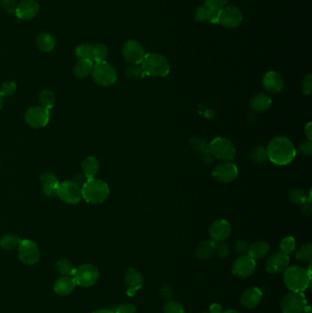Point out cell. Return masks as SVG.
<instances>
[{
    "instance_id": "obj_61",
    "label": "cell",
    "mask_w": 312,
    "mask_h": 313,
    "mask_svg": "<svg viewBox=\"0 0 312 313\" xmlns=\"http://www.w3.org/2000/svg\"><path fill=\"white\" fill-rule=\"evenodd\" d=\"M203 313H208V312H203Z\"/></svg>"
},
{
    "instance_id": "obj_41",
    "label": "cell",
    "mask_w": 312,
    "mask_h": 313,
    "mask_svg": "<svg viewBox=\"0 0 312 313\" xmlns=\"http://www.w3.org/2000/svg\"><path fill=\"white\" fill-rule=\"evenodd\" d=\"M164 313H185L184 307L182 304L178 302L176 300H168L163 307Z\"/></svg>"
},
{
    "instance_id": "obj_22",
    "label": "cell",
    "mask_w": 312,
    "mask_h": 313,
    "mask_svg": "<svg viewBox=\"0 0 312 313\" xmlns=\"http://www.w3.org/2000/svg\"><path fill=\"white\" fill-rule=\"evenodd\" d=\"M41 183H42V192L46 196H57L60 182L53 173H43L41 176Z\"/></svg>"
},
{
    "instance_id": "obj_16",
    "label": "cell",
    "mask_w": 312,
    "mask_h": 313,
    "mask_svg": "<svg viewBox=\"0 0 312 313\" xmlns=\"http://www.w3.org/2000/svg\"><path fill=\"white\" fill-rule=\"evenodd\" d=\"M290 258L289 255L283 252H275L267 258L266 263V271L271 274H279L285 271L289 266Z\"/></svg>"
},
{
    "instance_id": "obj_36",
    "label": "cell",
    "mask_w": 312,
    "mask_h": 313,
    "mask_svg": "<svg viewBox=\"0 0 312 313\" xmlns=\"http://www.w3.org/2000/svg\"><path fill=\"white\" fill-rule=\"evenodd\" d=\"M191 145L192 149L200 154H207L209 152V143L200 136H193L191 138Z\"/></svg>"
},
{
    "instance_id": "obj_18",
    "label": "cell",
    "mask_w": 312,
    "mask_h": 313,
    "mask_svg": "<svg viewBox=\"0 0 312 313\" xmlns=\"http://www.w3.org/2000/svg\"><path fill=\"white\" fill-rule=\"evenodd\" d=\"M40 5L36 0H21L17 4L15 14L20 19L28 20L37 16Z\"/></svg>"
},
{
    "instance_id": "obj_11",
    "label": "cell",
    "mask_w": 312,
    "mask_h": 313,
    "mask_svg": "<svg viewBox=\"0 0 312 313\" xmlns=\"http://www.w3.org/2000/svg\"><path fill=\"white\" fill-rule=\"evenodd\" d=\"M19 260L24 265L32 266L40 260L41 252L37 244L31 240L24 239L19 246Z\"/></svg>"
},
{
    "instance_id": "obj_51",
    "label": "cell",
    "mask_w": 312,
    "mask_h": 313,
    "mask_svg": "<svg viewBox=\"0 0 312 313\" xmlns=\"http://www.w3.org/2000/svg\"><path fill=\"white\" fill-rule=\"evenodd\" d=\"M136 312V308L133 304L126 303L122 304L115 313H135Z\"/></svg>"
},
{
    "instance_id": "obj_49",
    "label": "cell",
    "mask_w": 312,
    "mask_h": 313,
    "mask_svg": "<svg viewBox=\"0 0 312 313\" xmlns=\"http://www.w3.org/2000/svg\"><path fill=\"white\" fill-rule=\"evenodd\" d=\"M298 151L303 156H309L312 152V143L310 141H303L298 147Z\"/></svg>"
},
{
    "instance_id": "obj_38",
    "label": "cell",
    "mask_w": 312,
    "mask_h": 313,
    "mask_svg": "<svg viewBox=\"0 0 312 313\" xmlns=\"http://www.w3.org/2000/svg\"><path fill=\"white\" fill-rule=\"evenodd\" d=\"M108 54H109V50L107 45L102 43L96 44L93 49V62L97 63V62L106 61Z\"/></svg>"
},
{
    "instance_id": "obj_7",
    "label": "cell",
    "mask_w": 312,
    "mask_h": 313,
    "mask_svg": "<svg viewBox=\"0 0 312 313\" xmlns=\"http://www.w3.org/2000/svg\"><path fill=\"white\" fill-rule=\"evenodd\" d=\"M73 276L76 285L89 288L97 282L100 273L96 266L91 264H84L77 268H75Z\"/></svg>"
},
{
    "instance_id": "obj_52",
    "label": "cell",
    "mask_w": 312,
    "mask_h": 313,
    "mask_svg": "<svg viewBox=\"0 0 312 313\" xmlns=\"http://www.w3.org/2000/svg\"><path fill=\"white\" fill-rule=\"evenodd\" d=\"M87 180H88V179L85 177L84 175H76V176L74 178V181H73V182L76 183L77 185H79L80 187L82 188Z\"/></svg>"
},
{
    "instance_id": "obj_21",
    "label": "cell",
    "mask_w": 312,
    "mask_h": 313,
    "mask_svg": "<svg viewBox=\"0 0 312 313\" xmlns=\"http://www.w3.org/2000/svg\"><path fill=\"white\" fill-rule=\"evenodd\" d=\"M263 299V294L261 290L256 287H252L249 289H247L242 292L240 302L245 308H255L261 303Z\"/></svg>"
},
{
    "instance_id": "obj_8",
    "label": "cell",
    "mask_w": 312,
    "mask_h": 313,
    "mask_svg": "<svg viewBox=\"0 0 312 313\" xmlns=\"http://www.w3.org/2000/svg\"><path fill=\"white\" fill-rule=\"evenodd\" d=\"M307 306V300L302 292L289 291L281 300L280 307L283 313H302Z\"/></svg>"
},
{
    "instance_id": "obj_15",
    "label": "cell",
    "mask_w": 312,
    "mask_h": 313,
    "mask_svg": "<svg viewBox=\"0 0 312 313\" xmlns=\"http://www.w3.org/2000/svg\"><path fill=\"white\" fill-rule=\"evenodd\" d=\"M238 175V168L231 161L218 164L213 171V176L219 183H229L234 181Z\"/></svg>"
},
{
    "instance_id": "obj_5",
    "label": "cell",
    "mask_w": 312,
    "mask_h": 313,
    "mask_svg": "<svg viewBox=\"0 0 312 313\" xmlns=\"http://www.w3.org/2000/svg\"><path fill=\"white\" fill-rule=\"evenodd\" d=\"M209 153L215 159L223 161H231L234 159L236 150L232 141L219 136L209 143Z\"/></svg>"
},
{
    "instance_id": "obj_57",
    "label": "cell",
    "mask_w": 312,
    "mask_h": 313,
    "mask_svg": "<svg viewBox=\"0 0 312 313\" xmlns=\"http://www.w3.org/2000/svg\"><path fill=\"white\" fill-rule=\"evenodd\" d=\"M92 313H115V311L110 310V309H105V308H102V309H97V310H95V311H93V312Z\"/></svg>"
},
{
    "instance_id": "obj_25",
    "label": "cell",
    "mask_w": 312,
    "mask_h": 313,
    "mask_svg": "<svg viewBox=\"0 0 312 313\" xmlns=\"http://www.w3.org/2000/svg\"><path fill=\"white\" fill-rule=\"evenodd\" d=\"M217 10H215L205 4L198 7L195 10V19L199 22L209 21L212 23H217Z\"/></svg>"
},
{
    "instance_id": "obj_50",
    "label": "cell",
    "mask_w": 312,
    "mask_h": 313,
    "mask_svg": "<svg viewBox=\"0 0 312 313\" xmlns=\"http://www.w3.org/2000/svg\"><path fill=\"white\" fill-rule=\"evenodd\" d=\"M1 5L8 13H14L17 1L16 0H1Z\"/></svg>"
},
{
    "instance_id": "obj_60",
    "label": "cell",
    "mask_w": 312,
    "mask_h": 313,
    "mask_svg": "<svg viewBox=\"0 0 312 313\" xmlns=\"http://www.w3.org/2000/svg\"><path fill=\"white\" fill-rule=\"evenodd\" d=\"M0 165H1V162H0Z\"/></svg>"
},
{
    "instance_id": "obj_44",
    "label": "cell",
    "mask_w": 312,
    "mask_h": 313,
    "mask_svg": "<svg viewBox=\"0 0 312 313\" xmlns=\"http://www.w3.org/2000/svg\"><path fill=\"white\" fill-rule=\"evenodd\" d=\"M159 293L160 298L165 301L171 300L174 297V290H173L172 288L169 285H166V284L160 287Z\"/></svg>"
},
{
    "instance_id": "obj_4",
    "label": "cell",
    "mask_w": 312,
    "mask_h": 313,
    "mask_svg": "<svg viewBox=\"0 0 312 313\" xmlns=\"http://www.w3.org/2000/svg\"><path fill=\"white\" fill-rule=\"evenodd\" d=\"M141 65L145 75L152 77H165L170 71V65L167 58L156 52L147 53Z\"/></svg>"
},
{
    "instance_id": "obj_1",
    "label": "cell",
    "mask_w": 312,
    "mask_h": 313,
    "mask_svg": "<svg viewBox=\"0 0 312 313\" xmlns=\"http://www.w3.org/2000/svg\"><path fill=\"white\" fill-rule=\"evenodd\" d=\"M267 158L272 163L285 166L296 157L297 151L293 143L286 136H275L266 148Z\"/></svg>"
},
{
    "instance_id": "obj_59",
    "label": "cell",
    "mask_w": 312,
    "mask_h": 313,
    "mask_svg": "<svg viewBox=\"0 0 312 313\" xmlns=\"http://www.w3.org/2000/svg\"><path fill=\"white\" fill-rule=\"evenodd\" d=\"M222 313H239L237 310H235V309H226V310H224Z\"/></svg>"
},
{
    "instance_id": "obj_31",
    "label": "cell",
    "mask_w": 312,
    "mask_h": 313,
    "mask_svg": "<svg viewBox=\"0 0 312 313\" xmlns=\"http://www.w3.org/2000/svg\"><path fill=\"white\" fill-rule=\"evenodd\" d=\"M93 49L94 46L92 44H82L75 49V54L79 60H89L93 62Z\"/></svg>"
},
{
    "instance_id": "obj_53",
    "label": "cell",
    "mask_w": 312,
    "mask_h": 313,
    "mask_svg": "<svg viewBox=\"0 0 312 313\" xmlns=\"http://www.w3.org/2000/svg\"><path fill=\"white\" fill-rule=\"evenodd\" d=\"M305 135L307 136V141H311L312 140V124L311 122H308L304 128Z\"/></svg>"
},
{
    "instance_id": "obj_43",
    "label": "cell",
    "mask_w": 312,
    "mask_h": 313,
    "mask_svg": "<svg viewBox=\"0 0 312 313\" xmlns=\"http://www.w3.org/2000/svg\"><path fill=\"white\" fill-rule=\"evenodd\" d=\"M215 254L221 258H226L230 254V248H229L228 245L224 242L215 243Z\"/></svg>"
},
{
    "instance_id": "obj_33",
    "label": "cell",
    "mask_w": 312,
    "mask_h": 313,
    "mask_svg": "<svg viewBox=\"0 0 312 313\" xmlns=\"http://www.w3.org/2000/svg\"><path fill=\"white\" fill-rule=\"evenodd\" d=\"M250 159L253 162L257 164L266 163L267 158V152L266 148L259 146L252 150L250 153Z\"/></svg>"
},
{
    "instance_id": "obj_17",
    "label": "cell",
    "mask_w": 312,
    "mask_h": 313,
    "mask_svg": "<svg viewBox=\"0 0 312 313\" xmlns=\"http://www.w3.org/2000/svg\"><path fill=\"white\" fill-rule=\"evenodd\" d=\"M232 234V227L228 221L224 219L216 220L210 227V235L212 240L217 242H224Z\"/></svg>"
},
{
    "instance_id": "obj_55",
    "label": "cell",
    "mask_w": 312,
    "mask_h": 313,
    "mask_svg": "<svg viewBox=\"0 0 312 313\" xmlns=\"http://www.w3.org/2000/svg\"><path fill=\"white\" fill-rule=\"evenodd\" d=\"M301 213L304 216H308V215L311 214V206L307 203H304L301 208Z\"/></svg>"
},
{
    "instance_id": "obj_29",
    "label": "cell",
    "mask_w": 312,
    "mask_h": 313,
    "mask_svg": "<svg viewBox=\"0 0 312 313\" xmlns=\"http://www.w3.org/2000/svg\"><path fill=\"white\" fill-rule=\"evenodd\" d=\"M93 62L89 60H79L76 62L74 68V74L77 78H86L90 74H92Z\"/></svg>"
},
{
    "instance_id": "obj_35",
    "label": "cell",
    "mask_w": 312,
    "mask_h": 313,
    "mask_svg": "<svg viewBox=\"0 0 312 313\" xmlns=\"http://www.w3.org/2000/svg\"><path fill=\"white\" fill-rule=\"evenodd\" d=\"M57 271L62 276H72L75 271L73 263L67 258H61L56 264Z\"/></svg>"
},
{
    "instance_id": "obj_28",
    "label": "cell",
    "mask_w": 312,
    "mask_h": 313,
    "mask_svg": "<svg viewBox=\"0 0 312 313\" xmlns=\"http://www.w3.org/2000/svg\"><path fill=\"white\" fill-rule=\"evenodd\" d=\"M82 168L84 171V175L87 179H92L95 177L100 168V164L96 158L94 157H88L84 159L82 164Z\"/></svg>"
},
{
    "instance_id": "obj_13",
    "label": "cell",
    "mask_w": 312,
    "mask_h": 313,
    "mask_svg": "<svg viewBox=\"0 0 312 313\" xmlns=\"http://www.w3.org/2000/svg\"><path fill=\"white\" fill-rule=\"evenodd\" d=\"M25 120L33 128L44 127L50 121V110L42 107L29 108L25 115Z\"/></svg>"
},
{
    "instance_id": "obj_40",
    "label": "cell",
    "mask_w": 312,
    "mask_h": 313,
    "mask_svg": "<svg viewBox=\"0 0 312 313\" xmlns=\"http://www.w3.org/2000/svg\"><path fill=\"white\" fill-rule=\"evenodd\" d=\"M125 74H126V77L131 80L142 79L145 76L144 71L142 69V67L135 65V64L127 66Z\"/></svg>"
},
{
    "instance_id": "obj_39",
    "label": "cell",
    "mask_w": 312,
    "mask_h": 313,
    "mask_svg": "<svg viewBox=\"0 0 312 313\" xmlns=\"http://www.w3.org/2000/svg\"><path fill=\"white\" fill-rule=\"evenodd\" d=\"M289 198L295 204H304L307 201L306 192L298 188H294L289 192Z\"/></svg>"
},
{
    "instance_id": "obj_10",
    "label": "cell",
    "mask_w": 312,
    "mask_h": 313,
    "mask_svg": "<svg viewBox=\"0 0 312 313\" xmlns=\"http://www.w3.org/2000/svg\"><path fill=\"white\" fill-rule=\"evenodd\" d=\"M57 196L67 204H76L82 200V188L73 181L60 183Z\"/></svg>"
},
{
    "instance_id": "obj_6",
    "label": "cell",
    "mask_w": 312,
    "mask_h": 313,
    "mask_svg": "<svg viewBox=\"0 0 312 313\" xmlns=\"http://www.w3.org/2000/svg\"><path fill=\"white\" fill-rule=\"evenodd\" d=\"M92 75L94 82L102 87L111 86L117 80V71L106 61L93 64Z\"/></svg>"
},
{
    "instance_id": "obj_56",
    "label": "cell",
    "mask_w": 312,
    "mask_h": 313,
    "mask_svg": "<svg viewBox=\"0 0 312 313\" xmlns=\"http://www.w3.org/2000/svg\"><path fill=\"white\" fill-rule=\"evenodd\" d=\"M215 160V158L208 152L207 154H205L204 161L206 163H212Z\"/></svg>"
},
{
    "instance_id": "obj_45",
    "label": "cell",
    "mask_w": 312,
    "mask_h": 313,
    "mask_svg": "<svg viewBox=\"0 0 312 313\" xmlns=\"http://www.w3.org/2000/svg\"><path fill=\"white\" fill-rule=\"evenodd\" d=\"M249 246L250 245L247 243V241L240 240V241H238L237 243L235 244L234 251L239 257L247 256V255H248V251H249Z\"/></svg>"
},
{
    "instance_id": "obj_47",
    "label": "cell",
    "mask_w": 312,
    "mask_h": 313,
    "mask_svg": "<svg viewBox=\"0 0 312 313\" xmlns=\"http://www.w3.org/2000/svg\"><path fill=\"white\" fill-rule=\"evenodd\" d=\"M229 0H205V5L210 7L215 10H219L226 7Z\"/></svg>"
},
{
    "instance_id": "obj_2",
    "label": "cell",
    "mask_w": 312,
    "mask_h": 313,
    "mask_svg": "<svg viewBox=\"0 0 312 313\" xmlns=\"http://www.w3.org/2000/svg\"><path fill=\"white\" fill-rule=\"evenodd\" d=\"M110 189L102 180L88 179L82 187V196L86 202L92 204L102 203L109 196Z\"/></svg>"
},
{
    "instance_id": "obj_32",
    "label": "cell",
    "mask_w": 312,
    "mask_h": 313,
    "mask_svg": "<svg viewBox=\"0 0 312 313\" xmlns=\"http://www.w3.org/2000/svg\"><path fill=\"white\" fill-rule=\"evenodd\" d=\"M21 241L22 240L18 235L6 234L0 240V246L6 250H13L16 248H19Z\"/></svg>"
},
{
    "instance_id": "obj_42",
    "label": "cell",
    "mask_w": 312,
    "mask_h": 313,
    "mask_svg": "<svg viewBox=\"0 0 312 313\" xmlns=\"http://www.w3.org/2000/svg\"><path fill=\"white\" fill-rule=\"evenodd\" d=\"M296 249V240L292 236L285 237L280 243V250L281 252L289 255L294 252Z\"/></svg>"
},
{
    "instance_id": "obj_3",
    "label": "cell",
    "mask_w": 312,
    "mask_h": 313,
    "mask_svg": "<svg viewBox=\"0 0 312 313\" xmlns=\"http://www.w3.org/2000/svg\"><path fill=\"white\" fill-rule=\"evenodd\" d=\"M285 285L290 291L303 292L311 284V276L302 266H288L284 271Z\"/></svg>"
},
{
    "instance_id": "obj_26",
    "label": "cell",
    "mask_w": 312,
    "mask_h": 313,
    "mask_svg": "<svg viewBox=\"0 0 312 313\" xmlns=\"http://www.w3.org/2000/svg\"><path fill=\"white\" fill-rule=\"evenodd\" d=\"M215 252V242L213 240L202 241L195 248V256L201 260H205L213 257Z\"/></svg>"
},
{
    "instance_id": "obj_12",
    "label": "cell",
    "mask_w": 312,
    "mask_h": 313,
    "mask_svg": "<svg viewBox=\"0 0 312 313\" xmlns=\"http://www.w3.org/2000/svg\"><path fill=\"white\" fill-rule=\"evenodd\" d=\"M122 53L127 62L135 65L141 64L146 55L144 47L135 40H129L125 42Z\"/></svg>"
},
{
    "instance_id": "obj_54",
    "label": "cell",
    "mask_w": 312,
    "mask_h": 313,
    "mask_svg": "<svg viewBox=\"0 0 312 313\" xmlns=\"http://www.w3.org/2000/svg\"><path fill=\"white\" fill-rule=\"evenodd\" d=\"M223 308L220 304L214 303L211 305L210 313H222Z\"/></svg>"
},
{
    "instance_id": "obj_19",
    "label": "cell",
    "mask_w": 312,
    "mask_h": 313,
    "mask_svg": "<svg viewBox=\"0 0 312 313\" xmlns=\"http://www.w3.org/2000/svg\"><path fill=\"white\" fill-rule=\"evenodd\" d=\"M143 276L135 267H129L126 272V284L127 286L126 294L129 297L135 296V292L143 286Z\"/></svg>"
},
{
    "instance_id": "obj_34",
    "label": "cell",
    "mask_w": 312,
    "mask_h": 313,
    "mask_svg": "<svg viewBox=\"0 0 312 313\" xmlns=\"http://www.w3.org/2000/svg\"><path fill=\"white\" fill-rule=\"evenodd\" d=\"M296 258L298 261L310 263L312 261L311 244H304L296 254Z\"/></svg>"
},
{
    "instance_id": "obj_48",
    "label": "cell",
    "mask_w": 312,
    "mask_h": 313,
    "mask_svg": "<svg viewBox=\"0 0 312 313\" xmlns=\"http://www.w3.org/2000/svg\"><path fill=\"white\" fill-rule=\"evenodd\" d=\"M301 89H302L303 94H309L311 93L312 90V75H308L303 79L302 84H301Z\"/></svg>"
},
{
    "instance_id": "obj_14",
    "label": "cell",
    "mask_w": 312,
    "mask_h": 313,
    "mask_svg": "<svg viewBox=\"0 0 312 313\" xmlns=\"http://www.w3.org/2000/svg\"><path fill=\"white\" fill-rule=\"evenodd\" d=\"M256 268V260L247 255L238 257L237 259L233 262L232 272L234 276L239 279H247L254 274Z\"/></svg>"
},
{
    "instance_id": "obj_37",
    "label": "cell",
    "mask_w": 312,
    "mask_h": 313,
    "mask_svg": "<svg viewBox=\"0 0 312 313\" xmlns=\"http://www.w3.org/2000/svg\"><path fill=\"white\" fill-rule=\"evenodd\" d=\"M39 101L42 106V108H46L50 110L54 107L55 103V96L51 91H42L39 96Z\"/></svg>"
},
{
    "instance_id": "obj_27",
    "label": "cell",
    "mask_w": 312,
    "mask_h": 313,
    "mask_svg": "<svg viewBox=\"0 0 312 313\" xmlns=\"http://www.w3.org/2000/svg\"><path fill=\"white\" fill-rule=\"evenodd\" d=\"M269 249H270V247L266 242L256 241V242H254L249 246L248 256H250L255 260L256 259H261L268 254Z\"/></svg>"
},
{
    "instance_id": "obj_30",
    "label": "cell",
    "mask_w": 312,
    "mask_h": 313,
    "mask_svg": "<svg viewBox=\"0 0 312 313\" xmlns=\"http://www.w3.org/2000/svg\"><path fill=\"white\" fill-rule=\"evenodd\" d=\"M38 48L43 52H50L55 48L56 42L54 38L49 33H42L37 39Z\"/></svg>"
},
{
    "instance_id": "obj_46",
    "label": "cell",
    "mask_w": 312,
    "mask_h": 313,
    "mask_svg": "<svg viewBox=\"0 0 312 313\" xmlns=\"http://www.w3.org/2000/svg\"><path fill=\"white\" fill-rule=\"evenodd\" d=\"M17 89V84L14 82H6L5 84L1 86L0 93L3 94V96H10L14 94Z\"/></svg>"
},
{
    "instance_id": "obj_24",
    "label": "cell",
    "mask_w": 312,
    "mask_h": 313,
    "mask_svg": "<svg viewBox=\"0 0 312 313\" xmlns=\"http://www.w3.org/2000/svg\"><path fill=\"white\" fill-rule=\"evenodd\" d=\"M249 106L255 112H266L272 106V99L267 94H257L252 97Z\"/></svg>"
},
{
    "instance_id": "obj_20",
    "label": "cell",
    "mask_w": 312,
    "mask_h": 313,
    "mask_svg": "<svg viewBox=\"0 0 312 313\" xmlns=\"http://www.w3.org/2000/svg\"><path fill=\"white\" fill-rule=\"evenodd\" d=\"M262 84H263V87L268 93L278 94L283 89L284 81L279 73L270 71L264 75Z\"/></svg>"
},
{
    "instance_id": "obj_23",
    "label": "cell",
    "mask_w": 312,
    "mask_h": 313,
    "mask_svg": "<svg viewBox=\"0 0 312 313\" xmlns=\"http://www.w3.org/2000/svg\"><path fill=\"white\" fill-rule=\"evenodd\" d=\"M76 287L75 279L71 276H62L59 277L54 283V291L60 296L71 294Z\"/></svg>"
},
{
    "instance_id": "obj_9",
    "label": "cell",
    "mask_w": 312,
    "mask_h": 313,
    "mask_svg": "<svg viewBox=\"0 0 312 313\" xmlns=\"http://www.w3.org/2000/svg\"><path fill=\"white\" fill-rule=\"evenodd\" d=\"M242 21V11L235 6H226L218 11L217 23L224 28H237L238 26L241 25Z\"/></svg>"
},
{
    "instance_id": "obj_58",
    "label": "cell",
    "mask_w": 312,
    "mask_h": 313,
    "mask_svg": "<svg viewBox=\"0 0 312 313\" xmlns=\"http://www.w3.org/2000/svg\"><path fill=\"white\" fill-rule=\"evenodd\" d=\"M3 103H4V96H3V94L0 93V110L3 107Z\"/></svg>"
}]
</instances>
